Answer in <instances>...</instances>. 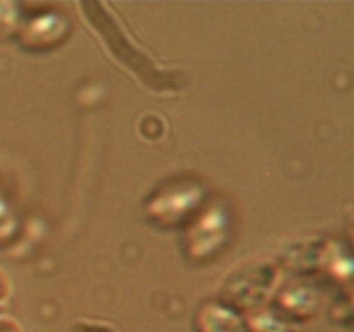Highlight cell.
Masks as SVG:
<instances>
[{
    "label": "cell",
    "mask_w": 354,
    "mask_h": 332,
    "mask_svg": "<svg viewBox=\"0 0 354 332\" xmlns=\"http://www.w3.org/2000/svg\"><path fill=\"white\" fill-rule=\"evenodd\" d=\"M83 16L88 21L92 30L100 37L102 44L111 52L121 66L128 69L131 75L137 76L145 86L158 90V92H176L183 82L171 71H166L159 66L147 52L142 50L127 31L109 7L104 3H82Z\"/></svg>",
    "instance_id": "1"
},
{
    "label": "cell",
    "mask_w": 354,
    "mask_h": 332,
    "mask_svg": "<svg viewBox=\"0 0 354 332\" xmlns=\"http://www.w3.org/2000/svg\"><path fill=\"white\" fill-rule=\"evenodd\" d=\"M206 189L199 180L173 178L159 185L145 199V216L156 227L185 228L203 211Z\"/></svg>",
    "instance_id": "2"
},
{
    "label": "cell",
    "mask_w": 354,
    "mask_h": 332,
    "mask_svg": "<svg viewBox=\"0 0 354 332\" xmlns=\"http://www.w3.org/2000/svg\"><path fill=\"white\" fill-rule=\"evenodd\" d=\"M280 266L273 263H249L235 270L220 290V301L241 315L268 308L282 280Z\"/></svg>",
    "instance_id": "3"
},
{
    "label": "cell",
    "mask_w": 354,
    "mask_h": 332,
    "mask_svg": "<svg viewBox=\"0 0 354 332\" xmlns=\"http://www.w3.org/2000/svg\"><path fill=\"white\" fill-rule=\"evenodd\" d=\"M282 266L297 275L328 272L332 279H351V256L339 241H306L283 255Z\"/></svg>",
    "instance_id": "4"
},
{
    "label": "cell",
    "mask_w": 354,
    "mask_h": 332,
    "mask_svg": "<svg viewBox=\"0 0 354 332\" xmlns=\"http://www.w3.org/2000/svg\"><path fill=\"white\" fill-rule=\"evenodd\" d=\"M71 31V21L66 12L57 10L54 6H21L14 38L26 50L44 52L57 47L68 38Z\"/></svg>",
    "instance_id": "5"
},
{
    "label": "cell",
    "mask_w": 354,
    "mask_h": 332,
    "mask_svg": "<svg viewBox=\"0 0 354 332\" xmlns=\"http://www.w3.org/2000/svg\"><path fill=\"white\" fill-rule=\"evenodd\" d=\"M230 237V216L221 206H206L185 227L182 249L194 263H206L225 248Z\"/></svg>",
    "instance_id": "6"
},
{
    "label": "cell",
    "mask_w": 354,
    "mask_h": 332,
    "mask_svg": "<svg viewBox=\"0 0 354 332\" xmlns=\"http://www.w3.org/2000/svg\"><path fill=\"white\" fill-rule=\"evenodd\" d=\"M272 303L275 313L289 322L299 324V322L313 320L320 313L322 296L318 287L303 277L301 280L279 287Z\"/></svg>",
    "instance_id": "7"
},
{
    "label": "cell",
    "mask_w": 354,
    "mask_h": 332,
    "mask_svg": "<svg viewBox=\"0 0 354 332\" xmlns=\"http://www.w3.org/2000/svg\"><path fill=\"white\" fill-rule=\"evenodd\" d=\"M194 332H245L244 315L220 299L206 301L194 315Z\"/></svg>",
    "instance_id": "8"
},
{
    "label": "cell",
    "mask_w": 354,
    "mask_h": 332,
    "mask_svg": "<svg viewBox=\"0 0 354 332\" xmlns=\"http://www.w3.org/2000/svg\"><path fill=\"white\" fill-rule=\"evenodd\" d=\"M245 332H301L299 325L280 317L272 308L244 315Z\"/></svg>",
    "instance_id": "9"
},
{
    "label": "cell",
    "mask_w": 354,
    "mask_h": 332,
    "mask_svg": "<svg viewBox=\"0 0 354 332\" xmlns=\"http://www.w3.org/2000/svg\"><path fill=\"white\" fill-rule=\"evenodd\" d=\"M16 230V216L10 197L7 196L6 189L0 185V244L9 241L10 235Z\"/></svg>",
    "instance_id": "10"
},
{
    "label": "cell",
    "mask_w": 354,
    "mask_h": 332,
    "mask_svg": "<svg viewBox=\"0 0 354 332\" xmlns=\"http://www.w3.org/2000/svg\"><path fill=\"white\" fill-rule=\"evenodd\" d=\"M21 6L12 2H0V38L14 37L19 21Z\"/></svg>",
    "instance_id": "11"
},
{
    "label": "cell",
    "mask_w": 354,
    "mask_h": 332,
    "mask_svg": "<svg viewBox=\"0 0 354 332\" xmlns=\"http://www.w3.org/2000/svg\"><path fill=\"white\" fill-rule=\"evenodd\" d=\"M69 332H120L116 325L106 320H93V318H82L71 325Z\"/></svg>",
    "instance_id": "12"
},
{
    "label": "cell",
    "mask_w": 354,
    "mask_h": 332,
    "mask_svg": "<svg viewBox=\"0 0 354 332\" xmlns=\"http://www.w3.org/2000/svg\"><path fill=\"white\" fill-rule=\"evenodd\" d=\"M0 332H24V329L14 317L0 315Z\"/></svg>",
    "instance_id": "13"
},
{
    "label": "cell",
    "mask_w": 354,
    "mask_h": 332,
    "mask_svg": "<svg viewBox=\"0 0 354 332\" xmlns=\"http://www.w3.org/2000/svg\"><path fill=\"white\" fill-rule=\"evenodd\" d=\"M10 289L12 286H10L9 275L3 272V268H0V306H3L10 297Z\"/></svg>",
    "instance_id": "14"
}]
</instances>
